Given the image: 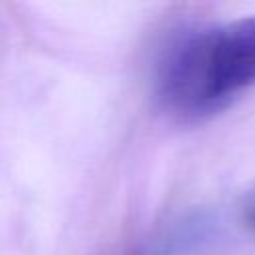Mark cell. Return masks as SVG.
<instances>
[{
	"label": "cell",
	"instance_id": "obj_2",
	"mask_svg": "<svg viewBox=\"0 0 255 255\" xmlns=\"http://www.w3.org/2000/svg\"><path fill=\"white\" fill-rule=\"evenodd\" d=\"M239 209H241V217H243L245 225L255 233V187L249 189V191L243 195Z\"/></svg>",
	"mask_w": 255,
	"mask_h": 255
},
{
	"label": "cell",
	"instance_id": "obj_1",
	"mask_svg": "<svg viewBox=\"0 0 255 255\" xmlns=\"http://www.w3.org/2000/svg\"><path fill=\"white\" fill-rule=\"evenodd\" d=\"M255 86V16L199 28L171 42L155 70V96L177 120H201Z\"/></svg>",
	"mask_w": 255,
	"mask_h": 255
}]
</instances>
